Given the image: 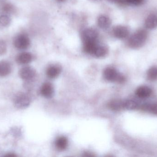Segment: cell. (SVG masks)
<instances>
[{
    "label": "cell",
    "instance_id": "1",
    "mask_svg": "<svg viewBox=\"0 0 157 157\" xmlns=\"http://www.w3.org/2000/svg\"><path fill=\"white\" fill-rule=\"evenodd\" d=\"M148 34L144 29L137 30L129 37L128 45L131 49H139L143 47L146 42Z\"/></svg>",
    "mask_w": 157,
    "mask_h": 157
},
{
    "label": "cell",
    "instance_id": "2",
    "mask_svg": "<svg viewBox=\"0 0 157 157\" xmlns=\"http://www.w3.org/2000/svg\"><path fill=\"white\" fill-rule=\"evenodd\" d=\"M103 76L107 81L123 84L126 80L125 77L119 73L115 68L109 67L106 68L103 72Z\"/></svg>",
    "mask_w": 157,
    "mask_h": 157
},
{
    "label": "cell",
    "instance_id": "3",
    "mask_svg": "<svg viewBox=\"0 0 157 157\" xmlns=\"http://www.w3.org/2000/svg\"><path fill=\"white\" fill-rule=\"evenodd\" d=\"M15 107L18 109H24L30 105V98L26 94L23 93L17 94L14 98Z\"/></svg>",
    "mask_w": 157,
    "mask_h": 157
},
{
    "label": "cell",
    "instance_id": "4",
    "mask_svg": "<svg viewBox=\"0 0 157 157\" xmlns=\"http://www.w3.org/2000/svg\"><path fill=\"white\" fill-rule=\"evenodd\" d=\"M30 44L29 37L25 34L18 35L14 41V45L18 49H26L29 47Z\"/></svg>",
    "mask_w": 157,
    "mask_h": 157
},
{
    "label": "cell",
    "instance_id": "5",
    "mask_svg": "<svg viewBox=\"0 0 157 157\" xmlns=\"http://www.w3.org/2000/svg\"><path fill=\"white\" fill-rule=\"evenodd\" d=\"M98 32L93 28H87L83 30L81 38L83 43L90 41H97L98 38Z\"/></svg>",
    "mask_w": 157,
    "mask_h": 157
},
{
    "label": "cell",
    "instance_id": "6",
    "mask_svg": "<svg viewBox=\"0 0 157 157\" xmlns=\"http://www.w3.org/2000/svg\"><path fill=\"white\" fill-rule=\"evenodd\" d=\"M113 33L115 37L118 39H124L129 36L130 31L128 28L125 26H118L113 28Z\"/></svg>",
    "mask_w": 157,
    "mask_h": 157
},
{
    "label": "cell",
    "instance_id": "7",
    "mask_svg": "<svg viewBox=\"0 0 157 157\" xmlns=\"http://www.w3.org/2000/svg\"><path fill=\"white\" fill-rule=\"evenodd\" d=\"M19 76L24 80H31L35 77L36 71L30 66H25L21 68L19 72Z\"/></svg>",
    "mask_w": 157,
    "mask_h": 157
},
{
    "label": "cell",
    "instance_id": "8",
    "mask_svg": "<svg viewBox=\"0 0 157 157\" xmlns=\"http://www.w3.org/2000/svg\"><path fill=\"white\" fill-rule=\"evenodd\" d=\"M40 91V94L44 97L51 98L54 94V88L51 83H46L42 85Z\"/></svg>",
    "mask_w": 157,
    "mask_h": 157
},
{
    "label": "cell",
    "instance_id": "9",
    "mask_svg": "<svg viewBox=\"0 0 157 157\" xmlns=\"http://www.w3.org/2000/svg\"><path fill=\"white\" fill-rule=\"evenodd\" d=\"M152 94V90L149 87L142 86L139 87L136 91V94L138 97L144 99L149 97Z\"/></svg>",
    "mask_w": 157,
    "mask_h": 157
},
{
    "label": "cell",
    "instance_id": "10",
    "mask_svg": "<svg viewBox=\"0 0 157 157\" xmlns=\"http://www.w3.org/2000/svg\"><path fill=\"white\" fill-rule=\"evenodd\" d=\"M33 59L31 53L28 52H23L19 53L16 58V61L19 64L26 65L31 62Z\"/></svg>",
    "mask_w": 157,
    "mask_h": 157
},
{
    "label": "cell",
    "instance_id": "11",
    "mask_svg": "<svg viewBox=\"0 0 157 157\" xmlns=\"http://www.w3.org/2000/svg\"><path fill=\"white\" fill-rule=\"evenodd\" d=\"M145 26L146 28L153 29L157 27V15L155 14L149 15L146 19Z\"/></svg>",
    "mask_w": 157,
    "mask_h": 157
},
{
    "label": "cell",
    "instance_id": "12",
    "mask_svg": "<svg viewBox=\"0 0 157 157\" xmlns=\"http://www.w3.org/2000/svg\"><path fill=\"white\" fill-rule=\"evenodd\" d=\"M61 72V69L57 65H52L48 68L47 70V75L50 78H56L58 77Z\"/></svg>",
    "mask_w": 157,
    "mask_h": 157
},
{
    "label": "cell",
    "instance_id": "13",
    "mask_svg": "<svg viewBox=\"0 0 157 157\" xmlns=\"http://www.w3.org/2000/svg\"><path fill=\"white\" fill-rule=\"evenodd\" d=\"M110 19L108 17L101 15L99 17L98 19V25L102 29H107L111 25Z\"/></svg>",
    "mask_w": 157,
    "mask_h": 157
},
{
    "label": "cell",
    "instance_id": "14",
    "mask_svg": "<svg viewBox=\"0 0 157 157\" xmlns=\"http://www.w3.org/2000/svg\"><path fill=\"white\" fill-rule=\"evenodd\" d=\"M11 72V66L7 61H0V77H5L9 75Z\"/></svg>",
    "mask_w": 157,
    "mask_h": 157
},
{
    "label": "cell",
    "instance_id": "15",
    "mask_svg": "<svg viewBox=\"0 0 157 157\" xmlns=\"http://www.w3.org/2000/svg\"><path fill=\"white\" fill-rule=\"evenodd\" d=\"M108 105L112 110L119 111L124 108V101L119 99L113 100L109 103Z\"/></svg>",
    "mask_w": 157,
    "mask_h": 157
},
{
    "label": "cell",
    "instance_id": "16",
    "mask_svg": "<svg viewBox=\"0 0 157 157\" xmlns=\"http://www.w3.org/2000/svg\"><path fill=\"white\" fill-rule=\"evenodd\" d=\"M98 44L97 41H90L83 43V49L86 53L93 55Z\"/></svg>",
    "mask_w": 157,
    "mask_h": 157
},
{
    "label": "cell",
    "instance_id": "17",
    "mask_svg": "<svg viewBox=\"0 0 157 157\" xmlns=\"http://www.w3.org/2000/svg\"><path fill=\"white\" fill-rule=\"evenodd\" d=\"M68 145V140L65 136H60L56 140L55 146L60 151L65 150Z\"/></svg>",
    "mask_w": 157,
    "mask_h": 157
},
{
    "label": "cell",
    "instance_id": "18",
    "mask_svg": "<svg viewBox=\"0 0 157 157\" xmlns=\"http://www.w3.org/2000/svg\"><path fill=\"white\" fill-rule=\"evenodd\" d=\"M140 108L138 103L132 100H127L124 101V108L128 110H134Z\"/></svg>",
    "mask_w": 157,
    "mask_h": 157
},
{
    "label": "cell",
    "instance_id": "19",
    "mask_svg": "<svg viewBox=\"0 0 157 157\" xmlns=\"http://www.w3.org/2000/svg\"><path fill=\"white\" fill-rule=\"evenodd\" d=\"M108 53V49L103 46L98 45L95 49L93 55L97 58H101L104 57Z\"/></svg>",
    "mask_w": 157,
    "mask_h": 157
},
{
    "label": "cell",
    "instance_id": "20",
    "mask_svg": "<svg viewBox=\"0 0 157 157\" xmlns=\"http://www.w3.org/2000/svg\"><path fill=\"white\" fill-rule=\"evenodd\" d=\"M139 108L144 111L148 112L152 114L157 115V103L152 104H144Z\"/></svg>",
    "mask_w": 157,
    "mask_h": 157
},
{
    "label": "cell",
    "instance_id": "21",
    "mask_svg": "<svg viewBox=\"0 0 157 157\" xmlns=\"http://www.w3.org/2000/svg\"><path fill=\"white\" fill-rule=\"evenodd\" d=\"M147 78L151 81L157 80V66H153L148 69L147 73Z\"/></svg>",
    "mask_w": 157,
    "mask_h": 157
},
{
    "label": "cell",
    "instance_id": "22",
    "mask_svg": "<svg viewBox=\"0 0 157 157\" xmlns=\"http://www.w3.org/2000/svg\"><path fill=\"white\" fill-rule=\"evenodd\" d=\"M11 23V18L6 14H3L0 16V24L3 26H7Z\"/></svg>",
    "mask_w": 157,
    "mask_h": 157
},
{
    "label": "cell",
    "instance_id": "23",
    "mask_svg": "<svg viewBox=\"0 0 157 157\" xmlns=\"http://www.w3.org/2000/svg\"><path fill=\"white\" fill-rule=\"evenodd\" d=\"M14 7L13 5L8 3L4 4L2 7V10L5 13H11L13 11Z\"/></svg>",
    "mask_w": 157,
    "mask_h": 157
},
{
    "label": "cell",
    "instance_id": "24",
    "mask_svg": "<svg viewBox=\"0 0 157 157\" xmlns=\"http://www.w3.org/2000/svg\"><path fill=\"white\" fill-rule=\"evenodd\" d=\"M144 1V0H126V2H127V4L137 6L142 4Z\"/></svg>",
    "mask_w": 157,
    "mask_h": 157
},
{
    "label": "cell",
    "instance_id": "25",
    "mask_svg": "<svg viewBox=\"0 0 157 157\" xmlns=\"http://www.w3.org/2000/svg\"><path fill=\"white\" fill-rule=\"evenodd\" d=\"M6 51V44L4 41H0V55L4 54Z\"/></svg>",
    "mask_w": 157,
    "mask_h": 157
},
{
    "label": "cell",
    "instance_id": "26",
    "mask_svg": "<svg viewBox=\"0 0 157 157\" xmlns=\"http://www.w3.org/2000/svg\"><path fill=\"white\" fill-rule=\"evenodd\" d=\"M109 1L119 4H127L126 0H109Z\"/></svg>",
    "mask_w": 157,
    "mask_h": 157
},
{
    "label": "cell",
    "instance_id": "27",
    "mask_svg": "<svg viewBox=\"0 0 157 157\" xmlns=\"http://www.w3.org/2000/svg\"><path fill=\"white\" fill-rule=\"evenodd\" d=\"M6 157H16L17 156L15 154L10 153V154H8L5 156Z\"/></svg>",
    "mask_w": 157,
    "mask_h": 157
},
{
    "label": "cell",
    "instance_id": "28",
    "mask_svg": "<svg viewBox=\"0 0 157 157\" xmlns=\"http://www.w3.org/2000/svg\"><path fill=\"white\" fill-rule=\"evenodd\" d=\"M56 1H57V2H64V1H65V0H56Z\"/></svg>",
    "mask_w": 157,
    "mask_h": 157
}]
</instances>
